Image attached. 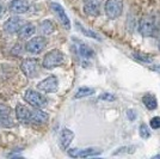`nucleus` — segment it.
<instances>
[{"mask_svg":"<svg viewBox=\"0 0 160 159\" xmlns=\"http://www.w3.org/2000/svg\"><path fill=\"white\" fill-rule=\"evenodd\" d=\"M160 30V18L154 14H146L139 22V31L143 37H154Z\"/></svg>","mask_w":160,"mask_h":159,"instance_id":"1","label":"nucleus"},{"mask_svg":"<svg viewBox=\"0 0 160 159\" xmlns=\"http://www.w3.org/2000/svg\"><path fill=\"white\" fill-rule=\"evenodd\" d=\"M65 61V54L59 49H53L48 52L42 61V66L46 69H53L55 67L61 66Z\"/></svg>","mask_w":160,"mask_h":159,"instance_id":"2","label":"nucleus"},{"mask_svg":"<svg viewBox=\"0 0 160 159\" xmlns=\"http://www.w3.org/2000/svg\"><path fill=\"white\" fill-rule=\"evenodd\" d=\"M24 100L33 108H44L48 104V100L38 91L35 90H27L24 93Z\"/></svg>","mask_w":160,"mask_h":159,"instance_id":"3","label":"nucleus"},{"mask_svg":"<svg viewBox=\"0 0 160 159\" xmlns=\"http://www.w3.org/2000/svg\"><path fill=\"white\" fill-rule=\"evenodd\" d=\"M20 69L28 78H35L37 77L40 71V61L35 58H28L23 60L20 64Z\"/></svg>","mask_w":160,"mask_h":159,"instance_id":"4","label":"nucleus"},{"mask_svg":"<svg viewBox=\"0 0 160 159\" xmlns=\"http://www.w3.org/2000/svg\"><path fill=\"white\" fill-rule=\"evenodd\" d=\"M48 44V41L44 36H35L31 37L25 44V50L30 54L42 53Z\"/></svg>","mask_w":160,"mask_h":159,"instance_id":"5","label":"nucleus"},{"mask_svg":"<svg viewBox=\"0 0 160 159\" xmlns=\"http://www.w3.org/2000/svg\"><path fill=\"white\" fill-rule=\"evenodd\" d=\"M104 11L109 19L118 18L123 12V0H107Z\"/></svg>","mask_w":160,"mask_h":159,"instance_id":"6","label":"nucleus"},{"mask_svg":"<svg viewBox=\"0 0 160 159\" xmlns=\"http://www.w3.org/2000/svg\"><path fill=\"white\" fill-rule=\"evenodd\" d=\"M59 89V79L55 75H49L37 84V90L44 93H55Z\"/></svg>","mask_w":160,"mask_h":159,"instance_id":"7","label":"nucleus"},{"mask_svg":"<svg viewBox=\"0 0 160 159\" xmlns=\"http://www.w3.org/2000/svg\"><path fill=\"white\" fill-rule=\"evenodd\" d=\"M0 125L5 128H11L14 126L12 110L6 104H0Z\"/></svg>","mask_w":160,"mask_h":159,"instance_id":"8","label":"nucleus"},{"mask_svg":"<svg viewBox=\"0 0 160 159\" xmlns=\"http://www.w3.org/2000/svg\"><path fill=\"white\" fill-rule=\"evenodd\" d=\"M102 151L98 148H93V147H90V148H71L68 150V154L73 158H86V157H93V156H98L100 154Z\"/></svg>","mask_w":160,"mask_h":159,"instance_id":"9","label":"nucleus"},{"mask_svg":"<svg viewBox=\"0 0 160 159\" xmlns=\"http://www.w3.org/2000/svg\"><path fill=\"white\" fill-rule=\"evenodd\" d=\"M102 0H85L84 3V12L91 17H98L100 14Z\"/></svg>","mask_w":160,"mask_h":159,"instance_id":"10","label":"nucleus"},{"mask_svg":"<svg viewBox=\"0 0 160 159\" xmlns=\"http://www.w3.org/2000/svg\"><path fill=\"white\" fill-rule=\"evenodd\" d=\"M22 25H23V19L17 17V16H14V17H10L4 23V30L7 33H18V30L20 29Z\"/></svg>","mask_w":160,"mask_h":159,"instance_id":"11","label":"nucleus"},{"mask_svg":"<svg viewBox=\"0 0 160 159\" xmlns=\"http://www.w3.org/2000/svg\"><path fill=\"white\" fill-rule=\"evenodd\" d=\"M52 8L54 10V12L58 14V17H59V19H60L61 24L63 25V28L69 30L71 29V20L68 18L66 11L63 10V7L61 6L60 4H58V3H52Z\"/></svg>","mask_w":160,"mask_h":159,"instance_id":"12","label":"nucleus"},{"mask_svg":"<svg viewBox=\"0 0 160 159\" xmlns=\"http://www.w3.org/2000/svg\"><path fill=\"white\" fill-rule=\"evenodd\" d=\"M10 11L16 14L25 13L30 8V4L28 0H12L10 3Z\"/></svg>","mask_w":160,"mask_h":159,"instance_id":"13","label":"nucleus"},{"mask_svg":"<svg viewBox=\"0 0 160 159\" xmlns=\"http://www.w3.org/2000/svg\"><path fill=\"white\" fill-rule=\"evenodd\" d=\"M49 119V115L44 111H42L40 108H35L31 109V113H30V121L29 123H35V125H42V123H46Z\"/></svg>","mask_w":160,"mask_h":159,"instance_id":"14","label":"nucleus"},{"mask_svg":"<svg viewBox=\"0 0 160 159\" xmlns=\"http://www.w3.org/2000/svg\"><path fill=\"white\" fill-rule=\"evenodd\" d=\"M74 139V133L68 129V128H63L60 134V139H59V144L62 150H68V147L71 145V142Z\"/></svg>","mask_w":160,"mask_h":159,"instance_id":"15","label":"nucleus"},{"mask_svg":"<svg viewBox=\"0 0 160 159\" xmlns=\"http://www.w3.org/2000/svg\"><path fill=\"white\" fill-rule=\"evenodd\" d=\"M16 116L17 119L22 121V122H25V123H29L30 121V113H31V109H29L28 106L23 105V104H18L16 106Z\"/></svg>","mask_w":160,"mask_h":159,"instance_id":"16","label":"nucleus"},{"mask_svg":"<svg viewBox=\"0 0 160 159\" xmlns=\"http://www.w3.org/2000/svg\"><path fill=\"white\" fill-rule=\"evenodd\" d=\"M35 33H36V27L33 25L32 23L23 24L19 30H18V35L22 38H30L35 35Z\"/></svg>","mask_w":160,"mask_h":159,"instance_id":"17","label":"nucleus"},{"mask_svg":"<svg viewBox=\"0 0 160 159\" xmlns=\"http://www.w3.org/2000/svg\"><path fill=\"white\" fill-rule=\"evenodd\" d=\"M142 102H143V105L146 106L148 110H155L158 106V100L153 95H145L142 98Z\"/></svg>","mask_w":160,"mask_h":159,"instance_id":"18","label":"nucleus"},{"mask_svg":"<svg viewBox=\"0 0 160 159\" xmlns=\"http://www.w3.org/2000/svg\"><path fill=\"white\" fill-rule=\"evenodd\" d=\"M55 31V24L53 20L46 19L41 23V33L43 35H50Z\"/></svg>","mask_w":160,"mask_h":159,"instance_id":"19","label":"nucleus"},{"mask_svg":"<svg viewBox=\"0 0 160 159\" xmlns=\"http://www.w3.org/2000/svg\"><path fill=\"white\" fill-rule=\"evenodd\" d=\"M94 93V89L92 87H87V86H81L78 89V91L75 93V98H82V97H87V96H91Z\"/></svg>","mask_w":160,"mask_h":159,"instance_id":"20","label":"nucleus"},{"mask_svg":"<svg viewBox=\"0 0 160 159\" xmlns=\"http://www.w3.org/2000/svg\"><path fill=\"white\" fill-rule=\"evenodd\" d=\"M79 54L82 56V58L88 59V58H92V56H93L94 52L88 46L84 44V43H80L79 44Z\"/></svg>","mask_w":160,"mask_h":159,"instance_id":"21","label":"nucleus"},{"mask_svg":"<svg viewBox=\"0 0 160 159\" xmlns=\"http://www.w3.org/2000/svg\"><path fill=\"white\" fill-rule=\"evenodd\" d=\"M133 56L135 59L138 60V61H141V62H143V64H152L153 62V58H151V56H148L147 54H142V53H134Z\"/></svg>","mask_w":160,"mask_h":159,"instance_id":"22","label":"nucleus"},{"mask_svg":"<svg viewBox=\"0 0 160 159\" xmlns=\"http://www.w3.org/2000/svg\"><path fill=\"white\" fill-rule=\"evenodd\" d=\"M139 133H140V136L142 139H148L151 136V131L147 127L146 123H141L140 127H139Z\"/></svg>","mask_w":160,"mask_h":159,"instance_id":"23","label":"nucleus"},{"mask_svg":"<svg viewBox=\"0 0 160 159\" xmlns=\"http://www.w3.org/2000/svg\"><path fill=\"white\" fill-rule=\"evenodd\" d=\"M78 25V28H79V30H81V33H84V35H86V36H88V37H92V38H94V40H99V36H97V33H94L93 31H91V30H86L85 28L82 27L81 24H77Z\"/></svg>","mask_w":160,"mask_h":159,"instance_id":"24","label":"nucleus"},{"mask_svg":"<svg viewBox=\"0 0 160 159\" xmlns=\"http://www.w3.org/2000/svg\"><path fill=\"white\" fill-rule=\"evenodd\" d=\"M152 129H160V116H155L149 121Z\"/></svg>","mask_w":160,"mask_h":159,"instance_id":"25","label":"nucleus"},{"mask_svg":"<svg viewBox=\"0 0 160 159\" xmlns=\"http://www.w3.org/2000/svg\"><path fill=\"white\" fill-rule=\"evenodd\" d=\"M100 100H107V102H113V100H116V96H113L111 93L109 92H105L103 93V95H100L99 97H98Z\"/></svg>","mask_w":160,"mask_h":159,"instance_id":"26","label":"nucleus"},{"mask_svg":"<svg viewBox=\"0 0 160 159\" xmlns=\"http://www.w3.org/2000/svg\"><path fill=\"white\" fill-rule=\"evenodd\" d=\"M129 148H133V146H129V147H121V148H118L117 151H115V152H113V156H116V154H121V153H133L132 151H128Z\"/></svg>","mask_w":160,"mask_h":159,"instance_id":"27","label":"nucleus"},{"mask_svg":"<svg viewBox=\"0 0 160 159\" xmlns=\"http://www.w3.org/2000/svg\"><path fill=\"white\" fill-rule=\"evenodd\" d=\"M127 116H128V119L130 120V121H134V120L136 119V114H135V111H134V110H128Z\"/></svg>","mask_w":160,"mask_h":159,"instance_id":"28","label":"nucleus"},{"mask_svg":"<svg viewBox=\"0 0 160 159\" xmlns=\"http://www.w3.org/2000/svg\"><path fill=\"white\" fill-rule=\"evenodd\" d=\"M149 69H151V71H153V72L160 73V65H153V66L149 67Z\"/></svg>","mask_w":160,"mask_h":159,"instance_id":"29","label":"nucleus"},{"mask_svg":"<svg viewBox=\"0 0 160 159\" xmlns=\"http://www.w3.org/2000/svg\"><path fill=\"white\" fill-rule=\"evenodd\" d=\"M4 11H5V8H4V5L0 3V17L4 14Z\"/></svg>","mask_w":160,"mask_h":159,"instance_id":"30","label":"nucleus"},{"mask_svg":"<svg viewBox=\"0 0 160 159\" xmlns=\"http://www.w3.org/2000/svg\"><path fill=\"white\" fill-rule=\"evenodd\" d=\"M153 158H160V154H158V156H155V157H153Z\"/></svg>","mask_w":160,"mask_h":159,"instance_id":"31","label":"nucleus"},{"mask_svg":"<svg viewBox=\"0 0 160 159\" xmlns=\"http://www.w3.org/2000/svg\"><path fill=\"white\" fill-rule=\"evenodd\" d=\"M159 49H160V37H159Z\"/></svg>","mask_w":160,"mask_h":159,"instance_id":"32","label":"nucleus"}]
</instances>
